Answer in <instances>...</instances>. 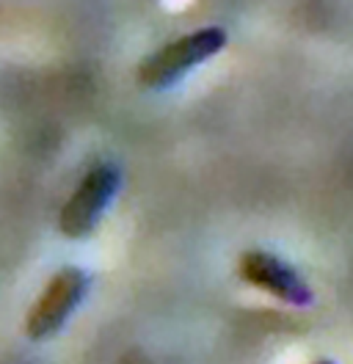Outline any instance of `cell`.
Segmentation results:
<instances>
[{
    "instance_id": "cell-1",
    "label": "cell",
    "mask_w": 353,
    "mask_h": 364,
    "mask_svg": "<svg viewBox=\"0 0 353 364\" xmlns=\"http://www.w3.org/2000/svg\"><path fill=\"white\" fill-rule=\"evenodd\" d=\"M223 47H226V31L216 28V25L185 33L166 47H160L138 67V83L144 89H166L174 80H179L188 69L218 55Z\"/></svg>"
},
{
    "instance_id": "cell-2",
    "label": "cell",
    "mask_w": 353,
    "mask_h": 364,
    "mask_svg": "<svg viewBox=\"0 0 353 364\" xmlns=\"http://www.w3.org/2000/svg\"><path fill=\"white\" fill-rule=\"evenodd\" d=\"M88 290V276L80 268H61L50 279V284L44 287L42 298L31 306L28 320H25V334L31 340L44 342L56 337L69 315L78 309V304L83 301Z\"/></svg>"
},
{
    "instance_id": "cell-3",
    "label": "cell",
    "mask_w": 353,
    "mask_h": 364,
    "mask_svg": "<svg viewBox=\"0 0 353 364\" xmlns=\"http://www.w3.org/2000/svg\"><path fill=\"white\" fill-rule=\"evenodd\" d=\"M119 182H122V174L110 163H97L88 171L61 210L58 227L66 237H72V240L86 237L88 232L97 227L100 215L105 213V207L119 191Z\"/></svg>"
},
{
    "instance_id": "cell-4",
    "label": "cell",
    "mask_w": 353,
    "mask_h": 364,
    "mask_svg": "<svg viewBox=\"0 0 353 364\" xmlns=\"http://www.w3.org/2000/svg\"><path fill=\"white\" fill-rule=\"evenodd\" d=\"M238 273L251 287L279 298L285 304H293V306H309L312 304V287L270 251H246L241 262H238Z\"/></svg>"
},
{
    "instance_id": "cell-5",
    "label": "cell",
    "mask_w": 353,
    "mask_h": 364,
    "mask_svg": "<svg viewBox=\"0 0 353 364\" xmlns=\"http://www.w3.org/2000/svg\"><path fill=\"white\" fill-rule=\"evenodd\" d=\"M315 364H334V362H331V359H317Z\"/></svg>"
}]
</instances>
